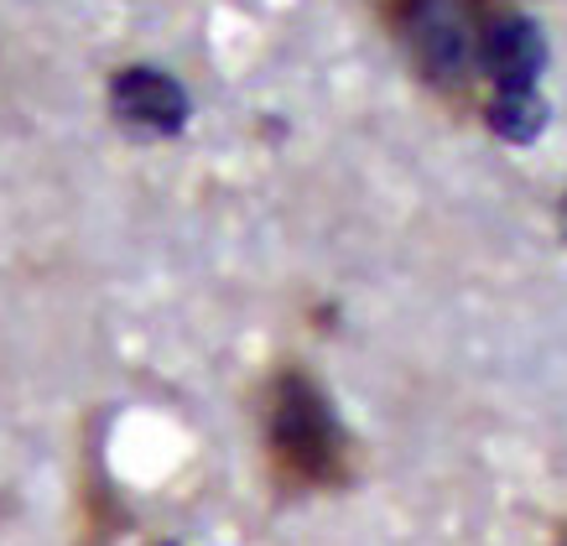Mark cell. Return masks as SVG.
<instances>
[{
  "mask_svg": "<svg viewBox=\"0 0 567 546\" xmlns=\"http://www.w3.org/2000/svg\"><path fill=\"white\" fill-rule=\"evenodd\" d=\"M260 453L281 495H333L354 478V437L308 364H276L260 380Z\"/></svg>",
  "mask_w": 567,
  "mask_h": 546,
  "instance_id": "obj_1",
  "label": "cell"
},
{
  "mask_svg": "<svg viewBox=\"0 0 567 546\" xmlns=\"http://www.w3.org/2000/svg\"><path fill=\"white\" fill-rule=\"evenodd\" d=\"M499 0H380V27L422 89L458 104L474 94L480 27Z\"/></svg>",
  "mask_w": 567,
  "mask_h": 546,
  "instance_id": "obj_2",
  "label": "cell"
},
{
  "mask_svg": "<svg viewBox=\"0 0 567 546\" xmlns=\"http://www.w3.org/2000/svg\"><path fill=\"white\" fill-rule=\"evenodd\" d=\"M551 52L547 32L532 11H520L511 0H499L480 27V48H474V94L484 89H536L547 73Z\"/></svg>",
  "mask_w": 567,
  "mask_h": 546,
  "instance_id": "obj_3",
  "label": "cell"
},
{
  "mask_svg": "<svg viewBox=\"0 0 567 546\" xmlns=\"http://www.w3.org/2000/svg\"><path fill=\"white\" fill-rule=\"evenodd\" d=\"M110 104H115V115L125 125H136V131H156V136H173L177 125L188 120V100H183V89L177 79L156 69H125L115 73V84H110Z\"/></svg>",
  "mask_w": 567,
  "mask_h": 546,
  "instance_id": "obj_4",
  "label": "cell"
},
{
  "mask_svg": "<svg viewBox=\"0 0 567 546\" xmlns=\"http://www.w3.org/2000/svg\"><path fill=\"white\" fill-rule=\"evenodd\" d=\"M474 115H480L484 131L495 141H505V146H532V141L547 136L551 104H547V94H542V84L536 89H484V94H474Z\"/></svg>",
  "mask_w": 567,
  "mask_h": 546,
  "instance_id": "obj_5",
  "label": "cell"
},
{
  "mask_svg": "<svg viewBox=\"0 0 567 546\" xmlns=\"http://www.w3.org/2000/svg\"><path fill=\"white\" fill-rule=\"evenodd\" d=\"M557 235L567 239V193H563V198H557Z\"/></svg>",
  "mask_w": 567,
  "mask_h": 546,
  "instance_id": "obj_6",
  "label": "cell"
},
{
  "mask_svg": "<svg viewBox=\"0 0 567 546\" xmlns=\"http://www.w3.org/2000/svg\"><path fill=\"white\" fill-rule=\"evenodd\" d=\"M551 546H567V521L557 526V536H551Z\"/></svg>",
  "mask_w": 567,
  "mask_h": 546,
  "instance_id": "obj_7",
  "label": "cell"
}]
</instances>
